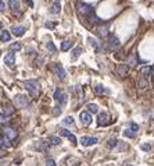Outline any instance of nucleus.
Here are the masks:
<instances>
[{
	"label": "nucleus",
	"mask_w": 154,
	"mask_h": 166,
	"mask_svg": "<svg viewBox=\"0 0 154 166\" xmlns=\"http://www.w3.org/2000/svg\"><path fill=\"white\" fill-rule=\"evenodd\" d=\"M71 48H72V42L71 41H64L63 43H61V50H64V52L69 50Z\"/></svg>",
	"instance_id": "nucleus-19"
},
{
	"label": "nucleus",
	"mask_w": 154,
	"mask_h": 166,
	"mask_svg": "<svg viewBox=\"0 0 154 166\" xmlns=\"http://www.w3.org/2000/svg\"><path fill=\"white\" fill-rule=\"evenodd\" d=\"M128 73H129V67H128V64H119L118 66V74H119L121 77L128 75Z\"/></svg>",
	"instance_id": "nucleus-14"
},
{
	"label": "nucleus",
	"mask_w": 154,
	"mask_h": 166,
	"mask_svg": "<svg viewBox=\"0 0 154 166\" xmlns=\"http://www.w3.org/2000/svg\"><path fill=\"white\" fill-rule=\"evenodd\" d=\"M97 34L100 37H107L108 35V25H101L97 28Z\"/></svg>",
	"instance_id": "nucleus-15"
},
{
	"label": "nucleus",
	"mask_w": 154,
	"mask_h": 166,
	"mask_svg": "<svg viewBox=\"0 0 154 166\" xmlns=\"http://www.w3.org/2000/svg\"><path fill=\"white\" fill-rule=\"evenodd\" d=\"M78 11H79L82 15H89V14L93 13L92 6L86 4V3H79V4H78Z\"/></svg>",
	"instance_id": "nucleus-5"
},
{
	"label": "nucleus",
	"mask_w": 154,
	"mask_h": 166,
	"mask_svg": "<svg viewBox=\"0 0 154 166\" xmlns=\"http://www.w3.org/2000/svg\"><path fill=\"white\" fill-rule=\"evenodd\" d=\"M28 103H29V101H28V98L24 97V95H17V97L14 98V105L17 107H20V109L28 106Z\"/></svg>",
	"instance_id": "nucleus-3"
},
{
	"label": "nucleus",
	"mask_w": 154,
	"mask_h": 166,
	"mask_svg": "<svg viewBox=\"0 0 154 166\" xmlns=\"http://www.w3.org/2000/svg\"><path fill=\"white\" fill-rule=\"evenodd\" d=\"M64 124H67V126H72V124H74V119L71 117V116L65 117V119H64Z\"/></svg>",
	"instance_id": "nucleus-34"
},
{
	"label": "nucleus",
	"mask_w": 154,
	"mask_h": 166,
	"mask_svg": "<svg viewBox=\"0 0 154 166\" xmlns=\"http://www.w3.org/2000/svg\"><path fill=\"white\" fill-rule=\"evenodd\" d=\"M128 67H135L137 64V55L136 53H132L129 57H128Z\"/></svg>",
	"instance_id": "nucleus-13"
},
{
	"label": "nucleus",
	"mask_w": 154,
	"mask_h": 166,
	"mask_svg": "<svg viewBox=\"0 0 154 166\" xmlns=\"http://www.w3.org/2000/svg\"><path fill=\"white\" fill-rule=\"evenodd\" d=\"M60 113H61V106H60V105H57V106L54 107V110H53V115H54V116H59Z\"/></svg>",
	"instance_id": "nucleus-36"
},
{
	"label": "nucleus",
	"mask_w": 154,
	"mask_h": 166,
	"mask_svg": "<svg viewBox=\"0 0 154 166\" xmlns=\"http://www.w3.org/2000/svg\"><path fill=\"white\" fill-rule=\"evenodd\" d=\"M140 148L143 149V151H149L150 148H151V145H150V144H142Z\"/></svg>",
	"instance_id": "nucleus-37"
},
{
	"label": "nucleus",
	"mask_w": 154,
	"mask_h": 166,
	"mask_svg": "<svg viewBox=\"0 0 154 166\" xmlns=\"http://www.w3.org/2000/svg\"><path fill=\"white\" fill-rule=\"evenodd\" d=\"M151 73H153V75H154V67H153V69H151Z\"/></svg>",
	"instance_id": "nucleus-42"
},
{
	"label": "nucleus",
	"mask_w": 154,
	"mask_h": 166,
	"mask_svg": "<svg viewBox=\"0 0 154 166\" xmlns=\"http://www.w3.org/2000/svg\"><path fill=\"white\" fill-rule=\"evenodd\" d=\"M3 135L11 141V140H14L17 137V133H15V130H13V129H6L4 131H3Z\"/></svg>",
	"instance_id": "nucleus-12"
},
{
	"label": "nucleus",
	"mask_w": 154,
	"mask_h": 166,
	"mask_svg": "<svg viewBox=\"0 0 154 166\" xmlns=\"http://www.w3.org/2000/svg\"><path fill=\"white\" fill-rule=\"evenodd\" d=\"M9 123V116H6L4 113H0V124H7Z\"/></svg>",
	"instance_id": "nucleus-28"
},
{
	"label": "nucleus",
	"mask_w": 154,
	"mask_h": 166,
	"mask_svg": "<svg viewBox=\"0 0 154 166\" xmlns=\"http://www.w3.org/2000/svg\"><path fill=\"white\" fill-rule=\"evenodd\" d=\"M9 7L11 10H18L20 9L18 0H9Z\"/></svg>",
	"instance_id": "nucleus-22"
},
{
	"label": "nucleus",
	"mask_w": 154,
	"mask_h": 166,
	"mask_svg": "<svg viewBox=\"0 0 154 166\" xmlns=\"http://www.w3.org/2000/svg\"><path fill=\"white\" fill-rule=\"evenodd\" d=\"M21 43L20 42H14V43H11L10 45V50L11 52H18V50H21Z\"/></svg>",
	"instance_id": "nucleus-23"
},
{
	"label": "nucleus",
	"mask_w": 154,
	"mask_h": 166,
	"mask_svg": "<svg viewBox=\"0 0 154 166\" xmlns=\"http://www.w3.org/2000/svg\"><path fill=\"white\" fill-rule=\"evenodd\" d=\"M0 28H1V24H0Z\"/></svg>",
	"instance_id": "nucleus-43"
},
{
	"label": "nucleus",
	"mask_w": 154,
	"mask_h": 166,
	"mask_svg": "<svg viewBox=\"0 0 154 166\" xmlns=\"http://www.w3.org/2000/svg\"><path fill=\"white\" fill-rule=\"evenodd\" d=\"M89 43H90L92 46L95 48V49H96V52L99 50V48H100V46H99V42L96 41V39H93V38H89Z\"/></svg>",
	"instance_id": "nucleus-29"
},
{
	"label": "nucleus",
	"mask_w": 154,
	"mask_h": 166,
	"mask_svg": "<svg viewBox=\"0 0 154 166\" xmlns=\"http://www.w3.org/2000/svg\"><path fill=\"white\" fill-rule=\"evenodd\" d=\"M60 134H61V135H64V137H67V138L69 140V141H71L72 144H77V137H75L72 133H69L68 130L61 129V130H60Z\"/></svg>",
	"instance_id": "nucleus-10"
},
{
	"label": "nucleus",
	"mask_w": 154,
	"mask_h": 166,
	"mask_svg": "<svg viewBox=\"0 0 154 166\" xmlns=\"http://www.w3.org/2000/svg\"><path fill=\"white\" fill-rule=\"evenodd\" d=\"M51 70L54 71V74L59 77L60 80H64L65 77H67V73H65V70H64V67L60 63H53L51 64Z\"/></svg>",
	"instance_id": "nucleus-2"
},
{
	"label": "nucleus",
	"mask_w": 154,
	"mask_h": 166,
	"mask_svg": "<svg viewBox=\"0 0 154 166\" xmlns=\"http://www.w3.org/2000/svg\"><path fill=\"white\" fill-rule=\"evenodd\" d=\"M117 144H118L117 140H115V138H111V140H108L107 147H108V148H114V147H117Z\"/></svg>",
	"instance_id": "nucleus-32"
},
{
	"label": "nucleus",
	"mask_w": 154,
	"mask_h": 166,
	"mask_svg": "<svg viewBox=\"0 0 154 166\" xmlns=\"http://www.w3.org/2000/svg\"><path fill=\"white\" fill-rule=\"evenodd\" d=\"M124 135H125V137H128V138H133V137H136V133H133L132 130L127 129L125 131H124Z\"/></svg>",
	"instance_id": "nucleus-27"
},
{
	"label": "nucleus",
	"mask_w": 154,
	"mask_h": 166,
	"mask_svg": "<svg viewBox=\"0 0 154 166\" xmlns=\"http://www.w3.org/2000/svg\"><path fill=\"white\" fill-rule=\"evenodd\" d=\"M11 32L15 37H22L24 34H25V27H22V25H13L11 27Z\"/></svg>",
	"instance_id": "nucleus-8"
},
{
	"label": "nucleus",
	"mask_w": 154,
	"mask_h": 166,
	"mask_svg": "<svg viewBox=\"0 0 154 166\" xmlns=\"http://www.w3.org/2000/svg\"><path fill=\"white\" fill-rule=\"evenodd\" d=\"M0 145H1V147H6V148H9L10 145H11V144H10V140H9V138H6L4 135H3V138L0 140Z\"/></svg>",
	"instance_id": "nucleus-26"
},
{
	"label": "nucleus",
	"mask_w": 154,
	"mask_h": 166,
	"mask_svg": "<svg viewBox=\"0 0 154 166\" xmlns=\"http://www.w3.org/2000/svg\"><path fill=\"white\" fill-rule=\"evenodd\" d=\"M79 119H81L82 124L85 126H89L92 121V116L87 113V112H81V115H79Z\"/></svg>",
	"instance_id": "nucleus-9"
},
{
	"label": "nucleus",
	"mask_w": 154,
	"mask_h": 166,
	"mask_svg": "<svg viewBox=\"0 0 154 166\" xmlns=\"http://www.w3.org/2000/svg\"><path fill=\"white\" fill-rule=\"evenodd\" d=\"M140 73H142V75L145 77V78H147V77H150L151 75V67H143V69L140 70Z\"/></svg>",
	"instance_id": "nucleus-20"
},
{
	"label": "nucleus",
	"mask_w": 154,
	"mask_h": 166,
	"mask_svg": "<svg viewBox=\"0 0 154 166\" xmlns=\"http://www.w3.org/2000/svg\"><path fill=\"white\" fill-rule=\"evenodd\" d=\"M46 27L47 28H54V24L53 23H46Z\"/></svg>",
	"instance_id": "nucleus-40"
},
{
	"label": "nucleus",
	"mask_w": 154,
	"mask_h": 166,
	"mask_svg": "<svg viewBox=\"0 0 154 166\" xmlns=\"http://www.w3.org/2000/svg\"><path fill=\"white\" fill-rule=\"evenodd\" d=\"M95 92L101 95V94H106V92H107V88H106L104 85H101V84H97V85L95 87Z\"/></svg>",
	"instance_id": "nucleus-18"
},
{
	"label": "nucleus",
	"mask_w": 154,
	"mask_h": 166,
	"mask_svg": "<svg viewBox=\"0 0 154 166\" xmlns=\"http://www.w3.org/2000/svg\"><path fill=\"white\" fill-rule=\"evenodd\" d=\"M137 85H139V88H140V89H146V88L149 87V81L142 80V81H139V83H137Z\"/></svg>",
	"instance_id": "nucleus-30"
},
{
	"label": "nucleus",
	"mask_w": 154,
	"mask_h": 166,
	"mask_svg": "<svg viewBox=\"0 0 154 166\" xmlns=\"http://www.w3.org/2000/svg\"><path fill=\"white\" fill-rule=\"evenodd\" d=\"M87 109H89L90 113H97V112H99V106L95 105V103H89V105H87Z\"/></svg>",
	"instance_id": "nucleus-25"
},
{
	"label": "nucleus",
	"mask_w": 154,
	"mask_h": 166,
	"mask_svg": "<svg viewBox=\"0 0 154 166\" xmlns=\"http://www.w3.org/2000/svg\"><path fill=\"white\" fill-rule=\"evenodd\" d=\"M4 115L7 116V115H11V113H14V107L11 106V105H7V103H6L4 106Z\"/></svg>",
	"instance_id": "nucleus-24"
},
{
	"label": "nucleus",
	"mask_w": 154,
	"mask_h": 166,
	"mask_svg": "<svg viewBox=\"0 0 154 166\" xmlns=\"http://www.w3.org/2000/svg\"><path fill=\"white\" fill-rule=\"evenodd\" d=\"M46 166H57V165H56V162L53 159H47L46 161Z\"/></svg>",
	"instance_id": "nucleus-38"
},
{
	"label": "nucleus",
	"mask_w": 154,
	"mask_h": 166,
	"mask_svg": "<svg viewBox=\"0 0 154 166\" xmlns=\"http://www.w3.org/2000/svg\"><path fill=\"white\" fill-rule=\"evenodd\" d=\"M49 141H50L51 145H60V144H61V138L57 137V135H51V137L49 138Z\"/></svg>",
	"instance_id": "nucleus-21"
},
{
	"label": "nucleus",
	"mask_w": 154,
	"mask_h": 166,
	"mask_svg": "<svg viewBox=\"0 0 154 166\" xmlns=\"http://www.w3.org/2000/svg\"><path fill=\"white\" fill-rule=\"evenodd\" d=\"M27 3H28V4H29V6H31V7H32V6H33V3H32V0H27Z\"/></svg>",
	"instance_id": "nucleus-41"
},
{
	"label": "nucleus",
	"mask_w": 154,
	"mask_h": 166,
	"mask_svg": "<svg viewBox=\"0 0 154 166\" xmlns=\"http://www.w3.org/2000/svg\"><path fill=\"white\" fill-rule=\"evenodd\" d=\"M97 141L99 140L96 138V137H81V144L82 145H85V147H89V145H95V144H97Z\"/></svg>",
	"instance_id": "nucleus-6"
},
{
	"label": "nucleus",
	"mask_w": 154,
	"mask_h": 166,
	"mask_svg": "<svg viewBox=\"0 0 154 166\" xmlns=\"http://www.w3.org/2000/svg\"><path fill=\"white\" fill-rule=\"evenodd\" d=\"M111 123V117H110L108 113H100L99 117H97V124L99 126H107Z\"/></svg>",
	"instance_id": "nucleus-4"
},
{
	"label": "nucleus",
	"mask_w": 154,
	"mask_h": 166,
	"mask_svg": "<svg viewBox=\"0 0 154 166\" xmlns=\"http://www.w3.org/2000/svg\"><path fill=\"white\" fill-rule=\"evenodd\" d=\"M81 52H82V49H81L79 46L75 48V49H74V52H72V57H74V59H75V57H78V56L81 55Z\"/></svg>",
	"instance_id": "nucleus-35"
},
{
	"label": "nucleus",
	"mask_w": 154,
	"mask_h": 166,
	"mask_svg": "<svg viewBox=\"0 0 154 166\" xmlns=\"http://www.w3.org/2000/svg\"><path fill=\"white\" fill-rule=\"evenodd\" d=\"M129 130H132L133 133H137V130H139V126L136 124V123H133V121H131V123H129Z\"/></svg>",
	"instance_id": "nucleus-33"
},
{
	"label": "nucleus",
	"mask_w": 154,
	"mask_h": 166,
	"mask_svg": "<svg viewBox=\"0 0 154 166\" xmlns=\"http://www.w3.org/2000/svg\"><path fill=\"white\" fill-rule=\"evenodd\" d=\"M108 48L111 49V50L119 48V39H118L115 35H110L108 37Z\"/></svg>",
	"instance_id": "nucleus-7"
},
{
	"label": "nucleus",
	"mask_w": 154,
	"mask_h": 166,
	"mask_svg": "<svg viewBox=\"0 0 154 166\" xmlns=\"http://www.w3.org/2000/svg\"><path fill=\"white\" fill-rule=\"evenodd\" d=\"M10 38H11V35H10L9 31H1V34H0V41L1 42H9Z\"/></svg>",
	"instance_id": "nucleus-17"
},
{
	"label": "nucleus",
	"mask_w": 154,
	"mask_h": 166,
	"mask_svg": "<svg viewBox=\"0 0 154 166\" xmlns=\"http://www.w3.org/2000/svg\"><path fill=\"white\" fill-rule=\"evenodd\" d=\"M53 14H59L61 11V6H60V1H54L53 4H51V10H50Z\"/></svg>",
	"instance_id": "nucleus-16"
},
{
	"label": "nucleus",
	"mask_w": 154,
	"mask_h": 166,
	"mask_svg": "<svg viewBox=\"0 0 154 166\" xmlns=\"http://www.w3.org/2000/svg\"><path fill=\"white\" fill-rule=\"evenodd\" d=\"M1 10H4V1L3 0H0V11Z\"/></svg>",
	"instance_id": "nucleus-39"
},
{
	"label": "nucleus",
	"mask_w": 154,
	"mask_h": 166,
	"mask_svg": "<svg viewBox=\"0 0 154 166\" xmlns=\"http://www.w3.org/2000/svg\"><path fill=\"white\" fill-rule=\"evenodd\" d=\"M24 87L27 88L32 95H36L38 89H39V83L36 80H27V81H24Z\"/></svg>",
	"instance_id": "nucleus-1"
},
{
	"label": "nucleus",
	"mask_w": 154,
	"mask_h": 166,
	"mask_svg": "<svg viewBox=\"0 0 154 166\" xmlns=\"http://www.w3.org/2000/svg\"><path fill=\"white\" fill-rule=\"evenodd\" d=\"M4 63L9 66V67L14 66V63H15V56H14L13 52H10V53H7V55L4 56Z\"/></svg>",
	"instance_id": "nucleus-11"
},
{
	"label": "nucleus",
	"mask_w": 154,
	"mask_h": 166,
	"mask_svg": "<svg viewBox=\"0 0 154 166\" xmlns=\"http://www.w3.org/2000/svg\"><path fill=\"white\" fill-rule=\"evenodd\" d=\"M46 46H47V49H49L51 53H56V52H57V49H56V46H54V43H53V42H47V45H46Z\"/></svg>",
	"instance_id": "nucleus-31"
}]
</instances>
